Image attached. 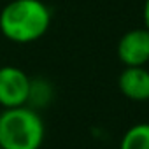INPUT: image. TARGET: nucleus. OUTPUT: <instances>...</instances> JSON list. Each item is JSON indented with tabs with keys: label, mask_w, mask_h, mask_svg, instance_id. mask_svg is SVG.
<instances>
[{
	"label": "nucleus",
	"mask_w": 149,
	"mask_h": 149,
	"mask_svg": "<svg viewBox=\"0 0 149 149\" xmlns=\"http://www.w3.org/2000/svg\"><path fill=\"white\" fill-rule=\"evenodd\" d=\"M118 86L119 91L133 102L149 100V70L144 67H125Z\"/></svg>",
	"instance_id": "obj_5"
},
{
	"label": "nucleus",
	"mask_w": 149,
	"mask_h": 149,
	"mask_svg": "<svg viewBox=\"0 0 149 149\" xmlns=\"http://www.w3.org/2000/svg\"><path fill=\"white\" fill-rule=\"evenodd\" d=\"M119 149H149V123H139L128 128L119 142Z\"/></svg>",
	"instance_id": "obj_6"
},
{
	"label": "nucleus",
	"mask_w": 149,
	"mask_h": 149,
	"mask_svg": "<svg viewBox=\"0 0 149 149\" xmlns=\"http://www.w3.org/2000/svg\"><path fill=\"white\" fill-rule=\"evenodd\" d=\"M32 81L18 67H2L0 68V105L6 109L26 105L30 100Z\"/></svg>",
	"instance_id": "obj_3"
},
{
	"label": "nucleus",
	"mask_w": 149,
	"mask_h": 149,
	"mask_svg": "<svg viewBox=\"0 0 149 149\" xmlns=\"http://www.w3.org/2000/svg\"><path fill=\"white\" fill-rule=\"evenodd\" d=\"M118 56L125 67H144L149 61V30L133 28L118 44Z\"/></svg>",
	"instance_id": "obj_4"
},
{
	"label": "nucleus",
	"mask_w": 149,
	"mask_h": 149,
	"mask_svg": "<svg viewBox=\"0 0 149 149\" xmlns=\"http://www.w3.org/2000/svg\"><path fill=\"white\" fill-rule=\"evenodd\" d=\"M0 149H2V147H0Z\"/></svg>",
	"instance_id": "obj_8"
},
{
	"label": "nucleus",
	"mask_w": 149,
	"mask_h": 149,
	"mask_svg": "<svg viewBox=\"0 0 149 149\" xmlns=\"http://www.w3.org/2000/svg\"><path fill=\"white\" fill-rule=\"evenodd\" d=\"M142 14H144V25H146V28L149 30V0H146V4H144V11H142Z\"/></svg>",
	"instance_id": "obj_7"
},
{
	"label": "nucleus",
	"mask_w": 149,
	"mask_h": 149,
	"mask_svg": "<svg viewBox=\"0 0 149 149\" xmlns=\"http://www.w3.org/2000/svg\"><path fill=\"white\" fill-rule=\"evenodd\" d=\"M49 25L51 13L40 0H13L0 13V32L18 44L40 39Z\"/></svg>",
	"instance_id": "obj_1"
},
{
	"label": "nucleus",
	"mask_w": 149,
	"mask_h": 149,
	"mask_svg": "<svg viewBox=\"0 0 149 149\" xmlns=\"http://www.w3.org/2000/svg\"><path fill=\"white\" fill-rule=\"evenodd\" d=\"M44 140L40 116L26 107L6 109L0 114V147L2 149H39Z\"/></svg>",
	"instance_id": "obj_2"
}]
</instances>
